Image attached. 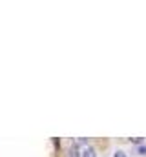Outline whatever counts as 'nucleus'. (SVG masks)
<instances>
[{
	"instance_id": "f257e3e1",
	"label": "nucleus",
	"mask_w": 146,
	"mask_h": 157,
	"mask_svg": "<svg viewBox=\"0 0 146 157\" xmlns=\"http://www.w3.org/2000/svg\"><path fill=\"white\" fill-rule=\"evenodd\" d=\"M80 157H95V150L90 146V148H84L82 150V154H80Z\"/></svg>"
},
{
	"instance_id": "f03ea898",
	"label": "nucleus",
	"mask_w": 146,
	"mask_h": 157,
	"mask_svg": "<svg viewBox=\"0 0 146 157\" xmlns=\"http://www.w3.org/2000/svg\"><path fill=\"white\" fill-rule=\"evenodd\" d=\"M113 157H126V154H124V152H121V150H117V152L113 154Z\"/></svg>"
},
{
	"instance_id": "7ed1b4c3",
	"label": "nucleus",
	"mask_w": 146,
	"mask_h": 157,
	"mask_svg": "<svg viewBox=\"0 0 146 157\" xmlns=\"http://www.w3.org/2000/svg\"><path fill=\"white\" fill-rule=\"evenodd\" d=\"M141 155H146V146H139V150H137Z\"/></svg>"
},
{
	"instance_id": "20e7f679",
	"label": "nucleus",
	"mask_w": 146,
	"mask_h": 157,
	"mask_svg": "<svg viewBox=\"0 0 146 157\" xmlns=\"http://www.w3.org/2000/svg\"><path fill=\"white\" fill-rule=\"evenodd\" d=\"M132 141H133L135 144H141V137H135V139H132Z\"/></svg>"
}]
</instances>
